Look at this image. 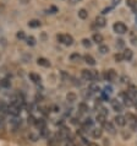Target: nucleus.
Returning a JSON list of instances; mask_svg holds the SVG:
<instances>
[{
    "mask_svg": "<svg viewBox=\"0 0 137 146\" xmlns=\"http://www.w3.org/2000/svg\"><path fill=\"white\" fill-rule=\"evenodd\" d=\"M9 124H10V129H11V131H17L20 127H21V124H22V119H21V117L17 115V117H11L10 120H9Z\"/></svg>",
    "mask_w": 137,
    "mask_h": 146,
    "instance_id": "nucleus-1",
    "label": "nucleus"
},
{
    "mask_svg": "<svg viewBox=\"0 0 137 146\" xmlns=\"http://www.w3.org/2000/svg\"><path fill=\"white\" fill-rule=\"evenodd\" d=\"M90 133H91L92 137H94V139H99V137H102V135H103V129L102 128H93Z\"/></svg>",
    "mask_w": 137,
    "mask_h": 146,
    "instance_id": "nucleus-13",
    "label": "nucleus"
},
{
    "mask_svg": "<svg viewBox=\"0 0 137 146\" xmlns=\"http://www.w3.org/2000/svg\"><path fill=\"white\" fill-rule=\"evenodd\" d=\"M38 133H39V136L44 137V139H48V137L50 136V131H49L48 128H44V129H42V130H39Z\"/></svg>",
    "mask_w": 137,
    "mask_h": 146,
    "instance_id": "nucleus-26",
    "label": "nucleus"
},
{
    "mask_svg": "<svg viewBox=\"0 0 137 146\" xmlns=\"http://www.w3.org/2000/svg\"><path fill=\"white\" fill-rule=\"evenodd\" d=\"M50 10L53 11V14H54V13H58V9H56L55 6H51V7H50Z\"/></svg>",
    "mask_w": 137,
    "mask_h": 146,
    "instance_id": "nucleus-49",
    "label": "nucleus"
},
{
    "mask_svg": "<svg viewBox=\"0 0 137 146\" xmlns=\"http://www.w3.org/2000/svg\"><path fill=\"white\" fill-rule=\"evenodd\" d=\"M135 108H136V111H137V101H136V103H135Z\"/></svg>",
    "mask_w": 137,
    "mask_h": 146,
    "instance_id": "nucleus-51",
    "label": "nucleus"
},
{
    "mask_svg": "<svg viewBox=\"0 0 137 146\" xmlns=\"http://www.w3.org/2000/svg\"><path fill=\"white\" fill-rule=\"evenodd\" d=\"M16 37H17L18 39H26V35H25V32L23 31H18L17 32V35H16Z\"/></svg>",
    "mask_w": 137,
    "mask_h": 146,
    "instance_id": "nucleus-38",
    "label": "nucleus"
},
{
    "mask_svg": "<svg viewBox=\"0 0 137 146\" xmlns=\"http://www.w3.org/2000/svg\"><path fill=\"white\" fill-rule=\"evenodd\" d=\"M123 137H124L125 140L130 139V137H131V133H126V131H123Z\"/></svg>",
    "mask_w": 137,
    "mask_h": 146,
    "instance_id": "nucleus-41",
    "label": "nucleus"
},
{
    "mask_svg": "<svg viewBox=\"0 0 137 146\" xmlns=\"http://www.w3.org/2000/svg\"><path fill=\"white\" fill-rule=\"evenodd\" d=\"M114 121L120 128H124L125 125H126V118H125V115H123V114H116L114 117Z\"/></svg>",
    "mask_w": 137,
    "mask_h": 146,
    "instance_id": "nucleus-9",
    "label": "nucleus"
},
{
    "mask_svg": "<svg viewBox=\"0 0 137 146\" xmlns=\"http://www.w3.org/2000/svg\"><path fill=\"white\" fill-rule=\"evenodd\" d=\"M96 120L98 121V123L103 127V125L105 124V121H107V117H105V115H103V114H99V113H97V115H96Z\"/></svg>",
    "mask_w": 137,
    "mask_h": 146,
    "instance_id": "nucleus-23",
    "label": "nucleus"
},
{
    "mask_svg": "<svg viewBox=\"0 0 137 146\" xmlns=\"http://www.w3.org/2000/svg\"><path fill=\"white\" fill-rule=\"evenodd\" d=\"M34 127L38 129V130H42V129L47 128V121L44 120V118H38L36 119V123H34Z\"/></svg>",
    "mask_w": 137,
    "mask_h": 146,
    "instance_id": "nucleus-15",
    "label": "nucleus"
},
{
    "mask_svg": "<svg viewBox=\"0 0 137 146\" xmlns=\"http://www.w3.org/2000/svg\"><path fill=\"white\" fill-rule=\"evenodd\" d=\"M70 59L72 60V62H81L82 56L80 55L78 53H72V54L70 55Z\"/></svg>",
    "mask_w": 137,
    "mask_h": 146,
    "instance_id": "nucleus-30",
    "label": "nucleus"
},
{
    "mask_svg": "<svg viewBox=\"0 0 137 146\" xmlns=\"http://www.w3.org/2000/svg\"><path fill=\"white\" fill-rule=\"evenodd\" d=\"M120 102L123 103V106H126V107H131L132 104H134V100L130 98V97L127 96L126 92H121L120 93Z\"/></svg>",
    "mask_w": 137,
    "mask_h": 146,
    "instance_id": "nucleus-5",
    "label": "nucleus"
},
{
    "mask_svg": "<svg viewBox=\"0 0 137 146\" xmlns=\"http://www.w3.org/2000/svg\"><path fill=\"white\" fill-rule=\"evenodd\" d=\"M78 17L80 19H82V20H86L87 17H88V13L84 9H81L78 11Z\"/></svg>",
    "mask_w": 137,
    "mask_h": 146,
    "instance_id": "nucleus-34",
    "label": "nucleus"
},
{
    "mask_svg": "<svg viewBox=\"0 0 137 146\" xmlns=\"http://www.w3.org/2000/svg\"><path fill=\"white\" fill-rule=\"evenodd\" d=\"M127 6H130L132 10L135 11V13L137 14V10H136V5H137V3H136V0H127Z\"/></svg>",
    "mask_w": 137,
    "mask_h": 146,
    "instance_id": "nucleus-33",
    "label": "nucleus"
},
{
    "mask_svg": "<svg viewBox=\"0 0 137 146\" xmlns=\"http://www.w3.org/2000/svg\"><path fill=\"white\" fill-rule=\"evenodd\" d=\"M93 128H94V121H93V119H91V118H86L81 123V129L83 131H88V130L91 131Z\"/></svg>",
    "mask_w": 137,
    "mask_h": 146,
    "instance_id": "nucleus-7",
    "label": "nucleus"
},
{
    "mask_svg": "<svg viewBox=\"0 0 137 146\" xmlns=\"http://www.w3.org/2000/svg\"><path fill=\"white\" fill-rule=\"evenodd\" d=\"M87 146H99L98 144H97V143H88V145Z\"/></svg>",
    "mask_w": 137,
    "mask_h": 146,
    "instance_id": "nucleus-50",
    "label": "nucleus"
},
{
    "mask_svg": "<svg viewBox=\"0 0 137 146\" xmlns=\"http://www.w3.org/2000/svg\"><path fill=\"white\" fill-rule=\"evenodd\" d=\"M92 39H93V42L97 43V44H102V42L104 40L103 36L100 35V33H94V35H93V37H92Z\"/></svg>",
    "mask_w": 137,
    "mask_h": 146,
    "instance_id": "nucleus-24",
    "label": "nucleus"
},
{
    "mask_svg": "<svg viewBox=\"0 0 137 146\" xmlns=\"http://www.w3.org/2000/svg\"><path fill=\"white\" fill-rule=\"evenodd\" d=\"M104 92H107V93H111L113 92V88L110 86H107L105 88H104Z\"/></svg>",
    "mask_w": 137,
    "mask_h": 146,
    "instance_id": "nucleus-44",
    "label": "nucleus"
},
{
    "mask_svg": "<svg viewBox=\"0 0 137 146\" xmlns=\"http://www.w3.org/2000/svg\"><path fill=\"white\" fill-rule=\"evenodd\" d=\"M120 4V0H113V7L116 6V5H119Z\"/></svg>",
    "mask_w": 137,
    "mask_h": 146,
    "instance_id": "nucleus-47",
    "label": "nucleus"
},
{
    "mask_svg": "<svg viewBox=\"0 0 137 146\" xmlns=\"http://www.w3.org/2000/svg\"><path fill=\"white\" fill-rule=\"evenodd\" d=\"M61 76H63L64 80H70V76H68L65 71H61Z\"/></svg>",
    "mask_w": 137,
    "mask_h": 146,
    "instance_id": "nucleus-43",
    "label": "nucleus"
},
{
    "mask_svg": "<svg viewBox=\"0 0 137 146\" xmlns=\"http://www.w3.org/2000/svg\"><path fill=\"white\" fill-rule=\"evenodd\" d=\"M128 81H130V78H128V76H121V82L123 84H127L128 82Z\"/></svg>",
    "mask_w": 137,
    "mask_h": 146,
    "instance_id": "nucleus-42",
    "label": "nucleus"
},
{
    "mask_svg": "<svg viewBox=\"0 0 137 146\" xmlns=\"http://www.w3.org/2000/svg\"><path fill=\"white\" fill-rule=\"evenodd\" d=\"M136 23H137V15H136Z\"/></svg>",
    "mask_w": 137,
    "mask_h": 146,
    "instance_id": "nucleus-52",
    "label": "nucleus"
},
{
    "mask_svg": "<svg viewBox=\"0 0 137 146\" xmlns=\"http://www.w3.org/2000/svg\"><path fill=\"white\" fill-rule=\"evenodd\" d=\"M100 97H102V100H104V101H110L109 93H107V92H104V91H100Z\"/></svg>",
    "mask_w": 137,
    "mask_h": 146,
    "instance_id": "nucleus-36",
    "label": "nucleus"
},
{
    "mask_svg": "<svg viewBox=\"0 0 137 146\" xmlns=\"http://www.w3.org/2000/svg\"><path fill=\"white\" fill-rule=\"evenodd\" d=\"M123 56L125 60H127V62H130V60L132 59V56H134V52H132L131 49H125L123 52Z\"/></svg>",
    "mask_w": 137,
    "mask_h": 146,
    "instance_id": "nucleus-20",
    "label": "nucleus"
},
{
    "mask_svg": "<svg viewBox=\"0 0 137 146\" xmlns=\"http://www.w3.org/2000/svg\"><path fill=\"white\" fill-rule=\"evenodd\" d=\"M10 86H11V82H10L9 79H3V80H0V87H3V88H9Z\"/></svg>",
    "mask_w": 137,
    "mask_h": 146,
    "instance_id": "nucleus-27",
    "label": "nucleus"
},
{
    "mask_svg": "<svg viewBox=\"0 0 137 146\" xmlns=\"http://www.w3.org/2000/svg\"><path fill=\"white\" fill-rule=\"evenodd\" d=\"M126 93H127V96L130 97V98H132L134 101H135V100H137V87H136V86H134V85H131V86L127 88Z\"/></svg>",
    "mask_w": 137,
    "mask_h": 146,
    "instance_id": "nucleus-12",
    "label": "nucleus"
},
{
    "mask_svg": "<svg viewBox=\"0 0 137 146\" xmlns=\"http://www.w3.org/2000/svg\"><path fill=\"white\" fill-rule=\"evenodd\" d=\"M66 100L68 102H75V101L77 100V96H76V93H74V92H68L66 95Z\"/></svg>",
    "mask_w": 137,
    "mask_h": 146,
    "instance_id": "nucleus-29",
    "label": "nucleus"
},
{
    "mask_svg": "<svg viewBox=\"0 0 137 146\" xmlns=\"http://www.w3.org/2000/svg\"><path fill=\"white\" fill-rule=\"evenodd\" d=\"M110 10H111V7H107V9H104V10L102 11V15H105V14H108Z\"/></svg>",
    "mask_w": 137,
    "mask_h": 146,
    "instance_id": "nucleus-46",
    "label": "nucleus"
},
{
    "mask_svg": "<svg viewBox=\"0 0 137 146\" xmlns=\"http://www.w3.org/2000/svg\"><path fill=\"white\" fill-rule=\"evenodd\" d=\"M39 133H34V131H31L30 134H28V139H30L31 141H33V143H36V141L39 140Z\"/></svg>",
    "mask_w": 137,
    "mask_h": 146,
    "instance_id": "nucleus-25",
    "label": "nucleus"
},
{
    "mask_svg": "<svg viewBox=\"0 0 137 146\" xmlns=\"http://www.w3.org/2000/svg\"><path fill=\"white\" fill-rule=\"evenodd\" d=\"M83 59H84V62H86L88 65H92V66L96 65V59L91 54H86V55L83 56Z\"/></svg>",
    "mask_w": 137,
    "mask_h": 146,
    "instance_id": "nucleus-21",
    "label": "nucleus"
},
{
    "mask_svg": "<svg viewBox=\"0 0 137 146\" xmlns=\"http://www.w3.org/2000/svg\"><path fill=\"white\" fill-rule=\"evenodd\" d=\"M131 43H132V44H135V46H137V37L132 36V37H131Z\"/></svg>",
    "mask_w": 137,
    "mask_h": 146,
    "instance_id": "nucleus-45",
    "label": "nucleus"
},
{
    "mask_svg": "<svg viewBox=\"0 0 137 146\" xmlns=\"http://www.w3.org/2000/svg\"><path fill=\"white\" fill-rule=\"evenodd\" d=\"M110 104H111V108L114 109L115 112H118V113H121V112H123L124 106H123V103L120 102V101H119L118 98L110 100Z\"/></svg>",
    "mask_w": 137,
    "mask_h": 146,
    "instance_id": "nucleus-8",
    "label": "nucleus"
},
{
    "mask_svg": "<svg viewBox=\"0 0 137 146\" xmlns=\"http://www.w3.org/2000/svg\"><path fill=\"white\" fill-rule=\"evenodd\" d=\"M28 78H30V80L33 84H39V82H41V80H42L41 76H39V74H36V72H30Z\"/></svg>",
    "mask_w": 137,
    "mask_h": 146,
    "instance_id": "nucleus-18",
    "label": "nucleus"
},
{
    "mask_svg": "<svg viewBox=\"0 0 137 146\" xmlns=\"http://www.w3.org/2000/svg\"><path fill=\"white\" fill-rule=\"evenodd\" d=\"M28 26L31 28H37L41 26V21H39V20H31V21L28 22Z\"/></svg>",
    "mask_w": 137,
    "mask_h": 146,
    "instance_id": "nucleus-28",
    "label": "nucleus"
},
{
    "mask_svg": "<svg viewBox=\"0 0 137 146\" xmlns=\"http://www.w3.org/2000/svg\"><path fill=\"white\" fill-rule=\"evenodd\" d=\"M88 92H90L91 95H94V93H99V92H100V87L98 86V84L92 82V84H90V86H88Z\"/></svg>",
    "mask_w": 137,
    "mask_h": 146,
    "instance_id": "nucleus-17",
    "label": "nucleus"
},
{
    "mask_svg": "<svg viewBox=\"0 0 137 146\" xmlns=\"http://www.w3.org/2000/svg\"><path fill=\"white\" fill-rule=\"evenodd\" d=\"M92 79H93V81H98L99 80V74L97 70H92Z\"/></svg>",
    "mask_w": 137,
    "mask_h": 146,
    "instance_id": "nucleus-37",
    "label": "nucleus"
},
{
    "mask_svg": "<svg viewBox=\"0 0 137 146\" xmlns=\"http://www.w3.org/2000/svg\"><path fill=\"white\" fill-rule=\"evenodd\" d=\"M116 78H118V75H116L114 69H109V70H107L104 72V79L107 81H114Z\"/></svg>",
    "mask_w": 137,
    "mask_h": 146,
    "instance_id": "nucleus-10",
    "label": "nucleus"
},
{
    "mask_svg": "<svg viewBox=\"0 0 137 146\" xmlns=\"http://www.w3.org/2000/svg\"><path fill=\"white\" fill-rule=\"evenodd\" d=\"M71 123L72 124H80V121H77V118H72L71 119Z\"/></svg>",
    "mask_w": 137,
    "mask_h": 146,
    "instance_id": "nucleus-48",
    "label": "nucleus"
},
{
    "mask_svg": "<svg viewBox=\"0 0 137 146\" xmlns=\"http://www.w3.org/2000/svg\"><path fill=\"white\" fill-rule=\"evenodd\" d=\"M125 118H126V124H128L131 130H137V117L132 113H127Z\"/></svg>",
    "mask_w": 137,
    "mask_h": 146,
    "instance_id": "nucleus-2",
    "label": "nucleus"
},
{
    "mask_svg": "<svg viewBox=\"0 0 137 146\" xmlns=\"http://www.w3.org/2000/svg\"><path fill=\"white\" fill-rule=\"evenodd\" d=\"M113 30H114V32L118 35H124L127 32V27L123 22H115L114 26H113Z\"/></svg>",
    "mask_w": 137,
    "mask_h": 146,
    "instance_id": "nucleus-6",
    "label": "nucleus"
},
{
    "mask_svg": "<svg viewBox=\"0 0 137 146\" xmlns=\"http://www.w3.org/2000/svg\"><path fill=\"white\" fill-rule=\"evenodd\" d=\"M20 113H21V108L18 106H16L14 103L7 104V114H10L11 117H17L20 115Z\"/></svg>",
    "mask_w": 137,
    "mask_h": 146,
    "instance_id": "nucleus-4",
    "label": "nucleus"
},
{
    "mask_svg": "<svg viewBox=\"0 0 137 146\" xmlns=\"http://www.w3.org/2000/svg\"><path fill=\"white\" fill-rule=\"evenodd\" d=\"M56 38H58V40L60 43L65 44V46H71L72 43H74V38H72V36L70 35H58L56 36Z\"/></svg>",
    "mask_w": 137,
    "mask_h": 146,
    "instance_id": "nucleus-3",
    "label": "nucleus"
},
{
    "mask_svg": "<svg viewBox=\"0 0 137 146\" xmlns=\"http://www.w3.org/2000/svg\"><path fill=\"white\" fill-rule=\"evenodd\" d=\"M81 76L84 81H93L92 79V70H88V69H83L81 71Z\"/></svg>",
    "mask_w": 137,
    "mask_h": 146,
    "instance_id": "nucleus-14",
    "label": "nucleus"
},
{
    "mask_svg": "<svg viewBox=\"0 0 137 146\" xmlns=\"http://www.w3.org/2000/svg\"><path fill=\"white\" fill-rule=\"evenodd\" d=\"M115 60H116V62H123V60H124V56H123V53H116L115 54Z\"/></svg>",
    "mask_w": 137,
    "mask_h": 146,
    "instance_id": "nucleus-39",
    "label": "nucleus"
},
{
    "mask_svg": "<svg viewBox=\"0 0 137 146\" xmlns=\"http://www.w3.org/2000/svg\"><path fill=\"white\" fill-rule=\"evenodd\" d=\"M96 25L98 26V27H105V25H107V20H105V17H104L103 15H99V16H97L96 17Z\"/></svg>",
    "mask_w": 137,
    "mask_h": 146,
    "instance_id": "nucleus-16",
    "label": "nucleus"
},
{
    "mask_svg": "<svg viewBox=\"0 0 137 146\" xmlns=\"http://www.w3.org/2000/svg\"><path fill=\"white\" fill-rule=\"evenodd\" d=\"M99 52L100 54H107L109 52V47L105 46V44H99Z\"/></svg>",
    "mask_w": 137,
    "mask_h": 146,
    "instance_id": "nucleus-31",
    "label": "nucleus"
},
{
    "mask_svg": "<svg viewBox=\"0 0 137 146\" xmlns=\"http://www.w3.org/2000/svg\"><path fill=\"white\" fill-rule=\"evenodd\" d=\"M88 111H90V107H88L87 103L81 102L78 104V112L81 113V114H86V113H88Z\"/></svg>",
    "mask_w": 137,
    "mask_h": 146,
    "instance_id": "nucleus-19",
    "label": "nucleus"
},
{
    "mask_svg": "<svg viewBox=\"0 0 137 146\" xmlns=\"http://www.w3.org/2000/svg\"><path fill=\"white\" fill-rule=\"evenodd\" d=\"M26 40H27V44H28V46H31V47L36 46V43H37V40H36V38L33 37V36H30V37H27Z\"/></svg>",
    "mask_w": 137,
    "mask_h": 146,
    "instance_id": "nucleus-32",
    "label": "nucleus"
},
{
    "mask_svg": "<svg viewBox=\"0 0 137 146\" xmlns=\"http://www.w3.org/2000/svg\"><path fill=\"white\" fill-rule=\"evenodd\" d=\"M37 64H38V65H41V66H44V68L50 66L49 60L45 59V58H38V60H37Z\"/></svg>",
    "mask_w": 137,
    "mask_h": 146,
    "instance_id": "nucleus-22",
    "label": "nucleus"
},
{
    "mask_svg": "<svg viewBox=\"0 0 137 146\" xmlns=\"http://www.w3.org/2000/svg\"><path fill=\"white\" fill-rule=\"evenodd\" d=\"M124 46H125L124 39H118V40H116V47H118V48H124Z\"/></svg>",
    "mask_w": 137,
    "mask_h": 146,
    "instance_id": "nucleus-40",
    "label": "nucleus"
},
{
    "mask_svg": "<svg viewBox=\"0 0 137 146\" xmlns=\"http://www.w3.org/2000/svg\"><path fill=\"white\" fill-rule=\"evenodd\" d=\"M103 128L105 129V130L109 133L110 135H115V134H116V128H115V125L113 124L111 121H108V120H107V121H105V124L103 125Z\"/></svg>",
    "mask_w": 137,
    "mask_h": 146,
    "instance_id": "nucleus-11",
    "label": "nucleus"
},
{
    "mask_svg": "<svg viewBox=\"0 0 137 146\" xmlns=\"http://www.w3.org/2000/svg\"><path fill=\"white\" fill-rule=\"evenodd\" d=\"M82 46L83 47H86V48H91V46H92V42L88 38H83L82 39Z\"/></svg>",
    "mask_w": 137,
    "mask_h": 146,
    "instance_id": "nucleus-35",
    "label": "nucleus"
}]
</instances>
